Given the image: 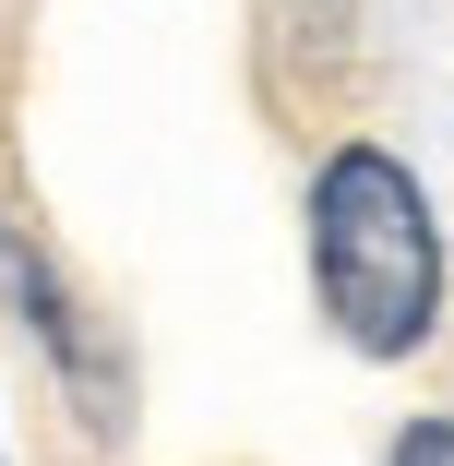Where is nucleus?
I'll list each match as a JSON object with an SVG mask.
<instances>
[{"instance_id":"nucleus-4","label":"nucleus","mask_w":454,"mask_h":466,"mask_svg":"<svg viewBox=\"0 0 454 466\" xmlns=\"http://www.w3.org/2000/svg\"><path fill=\"white\" fill-rule=\"evenodd\" d=\"M0 466H13V442H0Z\"/></svg>"},{"instance_id":"nucleus-2","label":"nucleus","mask_w":454,"mask_h":466,"mask_svg":"<svg viewBox=\"0 0 454 466\" xmlns=\"http://www.w3.org/2000/svg\"><path fill=\"white\" fill-rule=\"evenodd\" d=\"M0 311L36 335V359H48V383H60V407H72L84 442H132V347H120V323L60 275L48 228H36L13 192H0Z\"/></svg>"},{"instance_id":"nucleus-1","label":"nucleus","mask_w":454,"mask_h":466,"mask_svg":"<svg viewBox=\"0 0 454 466\" xmlns=\"http://www.w3.org/2000/svg\"><path fill=\"white\" fill-rule=\"evenodd\" d=\"M299 251H311V299L335 323L347 359H430L442 311H454V251H442V204L430 179L383 144V132H335L311 156L299 192Z\"/></svg>"},{"instance_id":"nucleus-3","label":"nucleus","mask_w":454,"mask_h":466,"mask_svg":"<svg viewBox=\"0 0 454 466\" xmlns=\"http://www.w3.org/2000/svg\"><path fill=\"white\" fill-rule=\"evenodd\" d=\"M383 466H454V407H419V419H395Z\"/></svg>"}]
</instances>
